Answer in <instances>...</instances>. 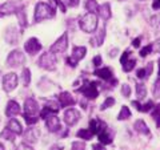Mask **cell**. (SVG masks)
I'll list each match as a JSON object with an SVG mask.
<instances>
[{
  "instance_id": "6da1fadb",
  "label": "cell",
  "mask_w": 160,
  "mask_h": 150,
  "mask_svg": "<svg viewBox=\"0 0 160 150\" xmlns=\"http://www.w3.org/2000/svg\"><path fill=\"white\" fill-rule=\"evenodd\" d=\"M55 15H56V11H55V8L51 6V4L38 3L36 7H35L33 20H35V23H40L42 20L55 17Z\"/></svg>"
},
{
  "instance_id": "7a4b0ae2",
  "label": "cell",
  "mask_w": 160,
  "mask_h": 150,
  "mask_svg": "<svg viewBox=\"0 0 160 150\" xmlns=\"http://www.w3.org/2000/svg\"><path fill=\"white\" fill-rule=\"evenodd\" d=\"M79 27L82 31L87 33L95 32V29L98 28V16L93 12H88L79 20Z\"/></svg>"
},
{
  "instance_id": "3957f363",
  "label": "cell",
  "mask_w": 160,
  "mask_h": 150,
  "mask_svg": "<svg viewBox=\"0 0 160 150\" xmlns=\"http://www.w3.org/2000/svg\"><path fill=\"white\" fill-rule=\"evenodd\" d=\"M24 8L22 0H9L0 6V16H8L12 13H18L20 9Z\"/></svg>"
},
{
  "instance_id": "277c9868",
  "label": "cell",
  "mask_w": 160,
  "mask_h": 150,
  "mask_svg": "<svg viewBox=\"0 0 160 150\" xmlns=\"http://www.w3.org/2000/svg\"><path fill=\"white\" fill-rule=\"evenodd\" d=\"M56 64H58V59L51 51L43 53L39 59L40 68L46 69V71H55V69H56Z\"/></svg>"
},
{
  "instance_id": "5b68a950",
  "label": "cell",
  "mask_w": 160,
  "mask_h": 150,
  "mask_svg": "<svg viewBox=\"0 0 160 150\" xmlns=\"http://www.w3.org/2000/svg\"><path fill=\"white\" fill-rule=\"evenodd\" d=\"M98 82L93 81H84V85L80 89H78V92L83 93L84 97H87L88 100H95L99 96V88Z\"/></svg>"
},
{
  "instance_id": "8992f818",
  "label": "cell",
  "mask_w": 160,
  "mask_h": 150,
  "mask_svg": "<svg viewBox=\"0 0 160 150\" xmlns=\"http://www.w3.org/2000/svg\"><path fill=\"white\" fill-rule=\"evenodd\" d=\"M86 53H87L86 47H75L73 51H72V56L67 57L66 63L68 64V65H71L72 68H75L78 65V63L80 61V60L86 56Z\"/></svg>"
},
{
  "instance_id": "52a82bcc",
  "label": "cell",
  "mask_w": 160,
  "mask_h": 150,
  "mask_svg": "<svg viewBox=\"0 0 160 150\" xmlns=\"http://www.w3.org/2000/svg\"><path fill=\"white\" fill-rule=\"evenodd\" d=\"M24 61H26V56L23 54V52L18 51V49L12 51L11 53L8 54V57H7L8 67H12V68H18L20 65H23Z\"/></svg>"
},
{
  "instance_id": "ba28073f",
  "label": "cell",
  "mask_w": 160,
  "mask_h": 150,
  "mask_svg": "<svg viewBox=\"0 0 160 150\" xmlns=\"http://www.w3.org/2000/svg\"><path fill=\"white\" fill-rule=\"evenodd\" d=\"M67 48H68V33L66 32L52 44L49 51L52 53H63V52L67 51Z\"/></svg>"
},
{
  "instance_id": "9c48e42d",
  "label": "cell",
  "mask_w": 160,
  "mask_h": 150,
  "mask_svg": "<svg viewBox=\"0 0 160 150\" xmlns=\"http://www.w3.org/2000/svg\"><path fill=\"white\" fill-rule=\"evenodd\" d=\"M18 82H19V78L16 76V73H8L3 77V91L4 92H12L16 89L18 87Z\"/></svg>"
},
{
  "instance_id": "30bf717a",
  "label": "cell",
  "mask_w": 160,
  "mask_h": 150,
  "mask_svg": "<svg viewBox=\"0 0 160 150\" xmlns=\"http://www.w3.org/2000/svg\"><path fill=\"white\" fill-rule=\"evenodd\" d=\"M79 120H80V113L76 109H67V110L64 112V122H66L68 126H73Z\"/></svg>"
},
{
  "instance_id": "8fae6325",
  "label": "cell",
  "mask_w": 160,
  "mask_h": 150,
  "mask_svg": "<svg viewBox=\"0 0 160 150\" xmlns=\"http://www.w3.org/2000/svg\"><path fill=\"white\" fill-rule=\"evenodd\" d=\"M24 49L28 54H35L38 53L40 49H42V44L36 37H31L29 40H27V43L24 44Z\"/></svg>"
},
{
  "instance_id": "7c38bea8",
  "label": "cell",
  "mask_w": 160,
  "mask_h": 150,
  "mask_svg": "<svg viewBox=\"0 0 160 150\" xmlns=\"http://www.w3.org/2000/svg\"><path fill=\"white\" fill-rule=\"evenodd\" d=\"M39 113V105L35 101L33 98H27L24 101V114H28V116H36Z\"/></svg>"
},
{
  "instance_id": "4fadbf2b",
  "label": "cell",
  "mask_w": 160,
  "mask_h": 150,
  "mask_svg": "<svg viewBox=\"0 0 160 150\" xmlns=\"http://www.w3.org/2000/svg\"><path fill=\"white\" fill-rule=\"evenodd\" d=\"M120 63H122V67H123L124 72H131L135 68V64H136V61H135L133 59H129V51H126L122 54Z\"/></svg>"
},
{
  "instance_id": "5bb4252c",
  "label": "cell",
  "mask_w": 160,
  "mask_h": 150,
  "mask_svg": "<svg viewBox=\"0 0 160 150\" xmlns=\"http://www.w3.org/2000/svg\"><path fill=\"white\" fill-rule=\"evenodd\" d=\"M46 126L51 133H56L58 130L62 129V124H60L59 117H56L55 114H52V116H49L48 118H46Z\"/></svg>"
},
{
  "instance_id": "9a60e30c",
  "label": "cell",
  "mask_w": 160,
  "mask_h": 150,
  "mask_svg": "<svg viewBox=\"0 0 160 150\" xmlns=\"http://www.w3.org/2000/svg\"><path fill=\"white\" fill-rule=\"evenodd\" d=\"M59 104H60V106L62 108H68V106H73L75 105V98L72 97V94L69 93V92H62L59 94Z\"/></svg>"
},
{
  "instance_id": "2e32d148",
  "label": "cell",
  "mask_w": 160,
  "mask_h": 150,
  "mask_svg": "<svg viewBox=\"0 0 160 150\" xmlns=\"http://www.w3.org/2000/svg\"><path fill=\"white\" fill-rule=\"evenodd\" d=\"M89 129L93 134H100L102 132H104L107 129V125L102 120H98V118H93L89 121Z\"/></svg>"
},
{
  "instance_id": "e0dca14e",
  "label": "cell",
  "mask_w": 160,
  "mask_h": 150,
  "mask_svg": "<svg viewBox=\"0 0 160 150\" xmlns=\"http://www.w3.org/2000/svg\"><path fill=\"white\" fill-rule=\"evenodd\" d=\"M19 113H20V106H19V104H18L16 101H13V100L8 101L7 108H6V116H7V117H15V116H18Z\"/></svg>"
},
{
  "instance_id": "ac0fdd59",
  "label": "cell",
  "mask_w": 160,
  "mask_h": 150,
  "mask_svg": "<svg viewBox=\"0 0 160 150\" xmlns=\"http://www.w3.org/2000/svg\"><path fill=\"white\" fill-rule=\"evenodd\" d=\"M39 137V130L38 129H27V132L24 133V142L26 143H35Z\"/></svg>"
},
{
  "instance_id": "d6986e66",
  "label": "cell",
  "mask_w": 160,
  "mask_h": 150,
  "mask_svg": "<svg viewBox=\"0 0 160 150\" xmlns=\"http://www.w3.org/2000/svg\"><path fill=\"white\" fill-rule=\"evenodd\" d=\"M7 129H9L12 133H15L16 136H19V134H23V128H22V125H20V122L18 121V120H9L8 124H7Z\"/></svg>"
},
{
  "instance_id": "ffe728a7",
  "label": "cell",
  "mask_w": 160,
  "mask_h": 150,
  "mask_svg": "<svg viewBox=\"0 0 160 150\" xmlns=\"http://www.w3.org/2000/svg\"><path fill=\"white\" fill-rule=\"evenodd\" d=\"M19 36H20V33H18L15 28H8L6 31V41L8 44H11V45H13V44L18 41Z\"/></svg>"
},
{
  "instance_id": "44dd1931",
  "label": "cell",
  "mask_w": 160,
  "mask_h": 150,
  "mask_svg": "<svg viewBox=\"0 0 160 150\" xmlns=\"http://www.w3.org/2000/svg\"><path fill=\"white\" fill-rule=\"evenodd\" d=\"M98 12H99V16L104 19V20H108L109 17H111V7H109L108 3H104L102 4L99 8H98Z\"/></svg>"
},
{
  "instance_id": "7402d4cb",
  "label": "cell",
  "mask_w": 160,
  "mask_h": 150,
  "mask_svg": "<svg viewBox=\"0 0 160 150\" xmlns=\"http://www.w3.org/2000/svg\"><path fill=\"white\" fill-rule=\"evenodd\" d=\"M95 76L100 77L102 80H106V81H109V80L112 78V72L109 68H102V69H96V71L93 72Z\"/></svg>"
},
{
  "instance_id": "603a6c76",
  "label": "cell",
  "mask_w": 160,
  "mask_h": 150,
  "mask_svg": "<svg viewBox=\"0 0 160 150\" xmlns=\"http://www.w3.org/2000/svg\"><path fill=\"white\" fill-rule=\"evenodd\" d=\"M135 130L140 134H146V136H149V129L147 126V124L143 121V120H138L135 122Z\"/></svg>"
},
{
  "instance_id": "cb8c5ba5",
  "label": "cell",
  "mask_w": 160,
  "mask_h": 150,
  "mask_svg": "<svg viewBox=\"0 0 160 150\" xmlns=\"http://www.w3.org/2000/svg\"><path fill=\"white\" fill-rule=\"evenodd\" d=\"M104 36H106V28L103 27V28L98 32L96 37H95V39H91V44H92L93 47H99V45H102L103 41H104Z\"/></svg>"
},
{
  "instance_id": "d4e9b609",
  "label": "cell",
  "mask_w": 160,
  "mask_h": 150,
  "mask_svg": "<svg viewBox=\"0 0 160 150\" xmlns=\"http://www.w3.org/2000/svg\"><path fill=\"white\" fill-rule=\"evenodd\" d=\"M98 137H99L100 143H103V145L112 143V137H111V134H109L107 130H104V132H102L100 134H98Z\"/></svg>"
},
{
  "instance_id": "484cf974",
  "label": "cell",
  "mask_w": 160,
  "mask_h": 150,
  "mask_svg": "<svg viewBox=\"0 0 160 150\" xmlns=\"http://www.w3.org/2000/svg\"><path fill=\"white\" fill-rule=\"evenodd\" d=\"M76 136L80 139H91L93 133L91 132V129H80V130L76 133Z\"/></svg>"
},
{
  "instance_id": "4316f807",
  "label": "cell",
  "mask_w": 160,
  "mask_h": 150,
  "mask_svg": "<svg viewBox=\"0 0 160 150\" xmlns=\"http://www.w3.org/2000/svg\"><path fill=\"white\" fill-rule=\"evenodd\" d=\"M16 16L19 19V23H20V26H22V28H26L28 26V23H27V16H26V12H24V8L20 9L16 13Z\"/></svg>"
},
{
  "instance_id": "83f0119b",
  "label": "cell",
  "mask_w": 160,
  "mask_h": 150,
  "mask_svg": "<svg viewBox=\"0 0 160 150\" xmlns=\"http://www.w3.org/2000/svg\"><path fill=\"white\" fill-rule=\"evenodd\" d=\"M147 96V89L143 84H136V97L138 100H143Z\"/></svg>"
},
{
  "instance_id": "f1b7e54d",
  "label": "cell",
  "mask_w": 160,
  "mask_h": 150,
  "mask_svg": "<svg viewBox=\"0 0 160 150\" xmlns=\"http://www.w3.org/2000/svg\"><path fill=\"white\" fill-rule=\"evenodd\" d=\"M22 80H23V84L28 87L31 84V71L28 68H24L23 72H22Z\"/></svg>"
},
{
  "instance_id": "f546056e",
  "label": "cell",
  "mask_w": 160,
  "mask_h": 150,
  "mask_svg": "<svg viewBox=\"0 0 160 150\" xmlns=\"http://www.w3.org/2000/svg\"><path fill=\"white\" fill-rule=\"evenodd\" d=\"M129 117H131V110H129L127 106H123L122 110H120V113H119V116H118V120L123 121V120H128Z\"/></svg>"
},
{
  "instance_id": "4dcf8cb0",
  "label": "cell",
  "mask_w": 160,
  "mask_h": 150,
  "mask_svg": "<svg viewBox=\"0 0 160 150\" xmlns=\"http://www.w3.org/2000/svg\"><path fill=\"white\" fill-rule=\"evenodd\" d=\"M86 8L88 12H95L98 11V3L95 2V0H86Z\"/></svg>"
},
{
  "instance_id": "1f68e13d",
  "label": "cell",
  "mask_w": 160,
  "mask_h": 150,
  "mask_svg": "<svg viewBox=\"0 0 160 150\" xmlns=\"http://www.w3.org/2000/svg\"><path fill=\"white\" fill-rule=\"evenodd\" d=\"M0 137H2V138H6V139H8V141H13L15 137H16V134L12 133L11 130H9V129H6V130H3L2 133H0Z\"/></svg>"
},
{
  "instance_id": "d6a6232c",
  "label": "cell",
  "mask_w": 160,
  "mask_h": 150,
  "mask_svg": "<svg viewBox=\"0 0 160 150\" xmlns=\"http://www.w3.org/2000/svg\"><path fill=\"white\" fill-rule=\"evenodd\" d=\"M152 94H153V97L155 98H160V78L156 80L153 84V88H152Z\"/></svg>"
},
{
  "instance_id": "836d02e7",
  "label": "cell",
  "mask_w": 160,
  "mask_h": 150,
  "mask_svg": "<svg viewBox=\"0 0 160 150\" xmlns=\"http://www.w3.org/2000/svg\"><path fill=\"white\" fill-rule=\"evenodd\" d=\"M113 104H115V98H112V97H107V98H106V101L102 104L100 109H102V110H106V109H108L109 106H112Z\"/></svg>"
},
{
  "instance_id": "e575fe53",
  "label": "cell",
  "mask_w": 160,
  "mask_h": 150,
  "mask_svg": "<svg viewBox=\"0 0 160 150\" xmlns=\"http://www.w3.org/2000/svg\"><path fill=\"white\" fill-rule=\"evenodd\" d=\"M152 117L156 120L158 128H160V104L158 105V106H155V110H153V113H152Z\"/></svg>"
},
{
  "instance_id": "d590c367",
  "label": "cell",
  "mask_w": 160,
  "mask_h": 150,
  "mask_svg": "<svg viewBox=\"0 0 160 150\" xmlns=\"http://www.w3.org/2000/svg\"><path fill=\"white\" fill-rule=\"evenodd\" d=\"M51 114H56V112L46 106V108H44L43 110H42V113H40V117H42V118H48L49 116H51Z\"/></svg>"
},
{
  "instance_id": "8d00e7d4",
  "label": "cell",
  "mask_w": 160,
  "mask_h": 150,
  "mask_svg": "<svg viewBox=\"0 0 160 150\" xmlns=\"http://www.w3.org/2000/svg\"><path fill=\"white\" fill-rule=\"evenodd\" d=\"M152 51H153V49H152V44H148L147 47H144L142 51H140V56H142V57H146V56H148V54L151 53Z\"/></svg>"
},
{
  "instance_id": "74e56055",
  "label": "cell",
  "mask_w": 160,
  "mask_h": 150,
  "mask_svg": "<svg viewBox=\"0 0 160 150\" xmlns=\"http://www.w3.org/2000/svg\"><path fill=\"white\" fill-rule=\"evenodd\" d=\"M24 120H26V122L28 125H33V124H36L38 122V117L36 116H28V114H24Z\"/></svg>"
},
{
  "instance_id": "f35d334b",
  "label": "cell",
  "mask_w": 160,
  "mask_h": 150,
  "mask_svg": "<svg viewBox=\"0 0 160 150\" xmlns=\"http://www.w3.org/2000/svg\"><path fill=\"white\" fill-rule=\"evenodd\" d=\"M71 150H86V145L83 142H79V141H75L72 142V148Z\"/></svg>"
},
{
  "instance_id": "ab89813d",
  "label": "cell",
  "mask_w": 160,
  "mask_h": 150,
  "mask_svg": "<svg viewBox=\"0 0 160 150\" xmlns=\"http://www.w3.org/2000/svg\"><path fill=\"white\" fill-rule=\"evenodd\" d=\"M153 106V101H148L146 105H142V108H140V112H149Z\"/></svg>"
},
{
  "instance_id": "60d3db41",
  "label": "cell",
  "mask_w": 160,
  "mask_h": 150,
  "mask_svg": "<svg viewBox=\"0 0 160 150\" xmlns=\"http://www.w3.org/2000/svg\"><path fill=\"white\" fill-rule=\"evenodd\" d=\"M122 93H123V96H124V97H129V96H131V88H129V85H127V84H124V85H123Z\"/></svg>"
},
{
  "instance_id": "b9f144b4",
  "label": "cell",
  "mask_w": 160,
  "mask_h": 150,
  "mask_svg": "<svg viewBox=\"0 0 160 150\" xmlns=\"http://www.w3.org/2000/svg\"><path fill=\"white\" fill-rule=\"evenodd\" d=\"M136 76H138L139 78L144 80V78H148V73H147V71H146V69H144V68H142V69H139V71H138Z\"/></svg>"
},
{
  "instance_id": "7bdbcfd3",
  "label": "cell",
  "mask_w": 160,
  "mask_h": 150,
  "mask_svg": "<svg viewBox=\"0 0 160 150\" xmlns=\"http://www.w3.org/2000/svg\"><path fill=\"white\" fill-rule=\"evenodd\" d=\"M92 63H93V65H95V67H100V65H102V63H103L102 56H100V54H98V56H95V57H93V60H92Z\"/></svg>"
},
{
  "instance_id": "ee69618b",
  "label": "cell",
  "mask_w": 160,
  "mask_h": 150,
  "mask_svg": "<svg viewBox=\"0 0 160 150\" xmlns=\"http://www.w3.org/2000/svg\"><path fill=\"white\" fill-rule=\"evenodd\" d=\"M16 150H33L29 145H27L26 142L24 143H20V145H18V148H16Z\"/></svg>"
},
{
  "instance_id": "f6af8a7d",
  "label": "cell",
  "mask_w": 160,
  "mask_h": 150,
  "mask_svg": "<svg viewBox=\"0 0 160 150\" xmlns=\"http://www.w3.org/2000/svg\"><path fill=\"white\" fill-rule=\"evenodd\" d=\"M152 49H153L155 52H159L160 53V39H158L156 41L152 44Z\"/></svg>"
},
{
  "instance_id": "bcb514c9",
  "label": "cell",
  "mask_w": 160,
  "mask_h": 150,
  "mask_svg": "<svg viewBox=\"0 0 160 150\" xmlns=\"http://www.w3.org/2000/svg\"><path fill=\"white\" fill-rule=\"evenodd\" d=\"M79 2H80V0H66L67 6H69V7H76L79 4Z\"/></svg>"
},
{
  "instance_id": "7dc6e473",
  "label": "cell",
  "mask_w": 160,
  "mask_h": 150,
  "mask_svg": "<svg viewBox=\"0 0 160 150\" xmlns=\"http://www.w3.org/2000/svg\"><path fill=\"white\" fill-rule=\"evenodd\" d=\"M93 150H106V148L103 146V143H95L93 146H92Z\"/></svg>"
},
{
  "instance_id": "c3c4849f",
  "label": "cell",
  "mask_w": 160,
  "mask_h": 150,
  "mask_svg": "<svg viewBox=\"0 0 160 150\" xmlns=\"http://www.w3.org/2000/svg\"><path fill=\"white\" fill-rule=\"evenodd\" d=\"M155 24H159L156 29H160V17H158V16L152 17V26H155Z\"/></svg>"
},
{
  "instance_id": "681fc988",
  "label": "cell",
  "mask_w": 160,
  "mask_h": 150,
  "mask_svg": "<svg viewBox=\"0 0 160 150\" xmlns=\"http://www.w3.org/2000/svg\"><path fill=\"white\" fill-rule=\"evenodd\" d=\"M56 4H58L59 7H60V11H62V12H66V7H64L63 2H60V0H58V2H56Z\"/></svg>"
},
{
  "instance_id": "f907efd6",
  "label": "cell",
  "mask_w": 160,
  "mask_h": 150,
  "mask_svg": "<svg viewBox=\"0 0 160 150\" xmlns=\"http://www.w3.org/2000/svg\"><path fill=\"white\" fill-rule=\"evenodd\" d=\"M152 65H153V64H152V63H149V64H147V68H146V71H147V73H148V76H149V74H151V73H152Z\"/></svg>"
},
{
  "instance_id": "816d5d0a",
  "label": "cell",
  "mask_w": 160,
  "mask_h": 150,
  "mask_svg": "<svg viewBox=\"0 0 160 150\" xmlns=\"http://www.w3.org/2000/svg\"><path fill=\"white\" fill-rule=\"evenodd\" d=\"M132 45H133L135 48H139V45H140V37H138V39L133 40V41H132Z\"/></svg>"
},
{
  "instance_id": "f5cc1de1",
  "label": "cell",
  "mask_w": 160,
  "mask_h": 150,
  "mask_svg": "<svg viewBox=\"0 0 160 150\" xmlns=\"http://www.w3.org/2000/svg\"><path fill=\"white\" fill-rule=\"evenodd\" d=\"M152 7H153V9H159L160 8V0H155L153 4H152Z\"/></svg>"
},
{
  "instance_id": "db71d44e",
  "label": "cell",
  "mask_w": 160,
  "mask_h": 150,
  "mask_svg": "<svg viewBox=\"0 0 160 150\" xmlns=\"http://www.w3.org/2000/svg\"><path fill=\"white\" fill-rule=\"evenodd\" d=\"M49 150H64V148L62 146V145H53V146Z\"/></svg>"
},
{
  "instance_id": "11a10c76",
  "label": "cell",
  "mask_w": 160,
  "mask_h": 150,
  "mask_svg": "<svg viewBox=\"0 0 160 150\" xmlns=\"http://www.w3.org/2000/svg\"><path fill=\"white\" fill-rule=\"evenodd\" d=\"M0 150H4V146H3V143H0Z\"/></svg>"
},
{
  "instance_id": "9f6ffc18",
  "label": "cell",
  "mask_w": 160,
  "mask_h": 150,
  "mask_svg": "<svg viewBox=\"0 0 160 150\" xmlns=\"http://www.w3.org/2000/svg\"><path fill=\"white\" fill-rule=\"evenodd\" d=\"M159 76H160V60H159Z\"/></svg>"
},
{
  "instance_id": "6f0895ef",
  "label": "cell",
  "mask_w": 160,
  "mask_h": 150,
  "mask_svg": "<svg viewBox=\"0 0 160 150\" xmlns=\"http://www.w3.org/2000/svg\"><path fill=\"white\" fill-rule=\"evenodd\" d=\"M55 2H58V0H55Z\"/></svg>"
}]
</instances>
